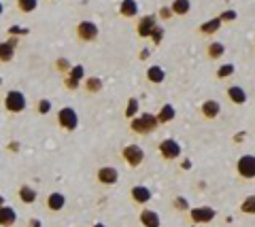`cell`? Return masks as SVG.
Here are the masks:
<instances>
[{
	"label": "cell",
	"mask_w": 255,
	"mask_h": 227,
	"mask_svg": "<svg viewBox=\"0 0 255 227\" xmlns=\"http://www.w3.org/2000/svg\"><path fill=\"white\" fill-rule=\"evenodd\" d=\"M157 125H159L157 115H153V113H140V115H136V117H132V121H130L132 132H136V134H140V136L155 132Z\"/></svg>",
	"instance_id": "1"
},
{
	"label": "cell",
	"mask_w": 255,
	"mask_h": 227,
	"mask_svg": "<svg viewBox=\"0 0 255 227\" xmlns=\"http://www.w3.org/2000/svg\"><path fill=\"white\" fill-rule=\"evenodd\" d=\"M26 106H28V98H26V93H21L19 89H11L4 96V108L9 113H13V115L23 113L26 111Z\"/></svg>",
	"instance_id": "2"
},
{
	"label": "cell",
	"mask_w": 255,
	"mask_h": 227,
	"mask_svg": "<svg viewBox=\"0 0 255 227\" xmlns=\"http://www.w3.org/2000/svg\"><path fill=\"white\" fill-rule=\"evenodd\" d=\"M122 159L128 163L130 168H138L142 161H145V149L140 145L132 143V145H126L122 149Z\"/></svg>",
	"instance_id": "3"
},
{
	"label": "cell",
	"mask_w": 255,
	"mask_h": 227,
	"mask_svg": "<svg viewBox=\"0 0 255 227\" xmlns=\"http://www.w3.org/2000/svg\"><path fill=\"white\" fill-rule=\"evenodd\" d=\"M58 125L62 130H66V132H73L79 128V115L75 108H70V106H64L58 111Z\"/></svg>",
	"instance_id": "4"
},
{
	"label": "cell",
	"mask_w": 255,
	"mask_h": 227,
	"mask_svg": "<svg viewBox=\"0 0 255 227\" xmlns=\"http://www.w3.org/2000/svg\"><path fill=\"white\" fill-rule=\"evenodd\" d=\"M98 32H100L98 26L90 19H83L77 23V38L81 43H94L96 38H98Z\"/></svg>",
	"instance_id": "5"
},
{
	"label": "cell",
	"mask_w": 255,
	"mask_h": 227,
	"mask_svg": "<svg viewBox=\"0 0 255 227\" xmlns=\"http://www.w3.org/2000/svg\"><path fill=\"white\" fill-rule=\"evenodd\" d=\"M157 151H159V155H162L166 161H174V159L181 157V145H179L174 138L162 140V143H159V147H157Z\"/></svg>",
	"instance_id": "6"
},
{
	"label": "cell",
	"mask_w": 255,
	"mask_h": 227,
	"mask_svg": "<svg viewBox=\"0 0 255 227\" xmlns=\"http://www.w3.org/2000/svg\"><path fill=\"white\" fill-rule=\"evenodd\" d=\"M236 172H238V176L241 178H245V181L255 178V157L253 155H243V157H238Z\"/></svg>",
	"instance_id": "7"
},
{
	"label": "cell",
	"mask_w": 255,
	"mask_h": 227,
	"mask_svg": "<svg viewBox=\"0 0 255 227\" xmlns=\"http://www.w3.org/2000/svg\"><path fill=\"white\" fill-rule=\"evenodd\" d=\"M83 76H85V68H83L81 64L70 66V70L66 73V76H64V87L70 89V91H75V89L79 87V85H81Z\"/></svg>",
	"instance_id": "8"
},
{
	"label": "cell",
	"mask_w": 255,
	"mask_h": 227,
	"mask_svg": "<svg viewBox=\"0 0 255 227\" xmlns=\"http://www.w3.org/2000/svg\"><path fill=\"white\" fill-rule=\"evenodd\" d=\"M189 217L194 223H211L217 217V210L211 206H196V208H189Z\"/></svg>",
	"instance_id": "9"
},
{
	"label": "cell",
	"mask_w": 255,
	"mask_h": 227,
	"mask_svg": "<svg viewBox=\"0 0 255 227\" xmlns=\"http://www.w3.org/2000/svg\"><path fill=\"white\" fill-rule=\"evenodd\" d=\"M96 178H98L100 185L111 187V185H115V183L119 181V172H117V168H113V166H100L98 172H96Z\"/></svg>",
	"instance_id": "10"
},
{
	"label": "cell",
	"mask_w": 255,
	"mask_h": 227,
	"mask_svg": "<svg viewBox=\"0 0 255 227\" xmlns=\"http://www.w3.org/2000/svg\"><path fill=\"white\" fill-rule=\"evenodd\" d=\"M155 26H157V17H155V15H145V17H140L138 23H136V34L140 38H149L151 32L155 30Z\"/></svg>",
	"instance_id": "11"
},
{
	"label": "cell",
	"mask_w": 255,
	"mask_h": 227,
	"mask_svg": "<svg viewBox=\"0 0 255 227\" xmlns=\"http://www.w3.org/2000/svg\"><path fill=\"white\" fill-rule=\"evenodd\" d=\"M200 113L204 119H217L219 113H221V104L217 100H204L202 106H200Z\"/></svg>",
	"instance_id": "12"
},
{
	"label": "cell",
	"mask_w": 255,
	"mask_h": 227,
	"mask_svg": "<svg viewBox=\"0 0 255 227\" xmlns=\"http://www.w3.org/2000/svg\"><path fill=\"white\" fill-rule=\"evenodd\" d=\"M17 223V213H15V208L2 204L0 206V227H13Z\"/></svg>",
	"instance_id": "13"
},
{
	"label": "cell",
	"mask_w": 255,
	"mask_h": 227,
	"mask_svg": "<svg viewBox=\"0 0 255 227\" xmlns=\"http://www.w3.org/2000/svg\"><path fill=\"white\" fill-rule=\"evenodd\" d=\"M226 93H228L230 102L236 104V106H243V104L247 102V91L241 87V85H230Z\"/></svg>",
	"instance_id": "14"
},
{
	"label": "cell",
	"mask_w": 255,
	"mask_h": 227,
	"mask_svg": "<svg viewBox=\"0 0 255 227\" xmlns=\"http://www.w3.org/2000/svg\"><path fill=\"white\" fill-rule=\"evenodd\" d=\"M130 195H132V200L136 202V204H147L153 193H151V189H149V187H145V185H134Z\"/></svg>",
	"instance_id": "15"
},
{
	"label": "cell",
	"mask_w": 255,
	"mask_h": 227,
	"mask_svg": "<svg viewBox=\"0 0 255 227\" xmlns=\"http://www.w3.org/2000/svg\"><path fill=\"white\" fill-rule=\"evenodd\" d=\"M138 219H140L142 227H162V219H159V215L155 213V210H151V208L142 210Z\"/></svg>",
	"instance_id": "16"
},
{
	"label": "cell",
	"mask_w": 255,
	"mask_h": 227,
	"mask_svg": "<svg viewBox=\"0 0 255 227\" xmlns=\"http://www.w3.org/2000/svg\"><path fill=\"white\" fill-rule=\"evenodd\" d=\"M64 206H66V198H64V193L53 191V193L47 195V208H49L51 213H60Z\"/></svg>",
	"instance_id": "17"
},
{
	"label": "cell",
	"mask_w": 255,
	"mask_h": 227,
	"mask_svg": "<svg viewBox=\"0 0 255 227\" xmlns=\"http://www.w3.org/2000/svg\"><path fill=\"white\" fill-rule=\"evenodd\" d=\"M15 45H17V41H15V38L0 43V62L9 64V62L15 58Z\"/></svg>",
	"instance_id": "18"
},
{
	"label": "cell",
	"mask_w": 255,
	"mask_h": 227,
	"mask_svg": "<svg viewBox=\"0 0 255 227\" xmlns=\"http://www.w3.org/2000/svg\"><path fill=\"white\" fill-rule=\"evenodd\" d=\"M17 195H19V200L23 202V204H34V202L38 200V191L34 189V187H30V185H21Z\"/></svg>",
	"instance_id": "19"
},
{
	"label": "cell",
	"mask_w": 255,
	"mask_h": 227,
	"mask_svg": "<svg viewBox=\"0 0 255 227\" xmlns=\"http://www.w3.org/2000/svg\"><path fill=\"white\" fill-rule=\"evenodd\" d=\"M119 15H122V17H136L138 2L136 0H122V4H119Z\"/></svg>",
	"instance_id": "20"
},
{
	"label": "cell",
	"mask_w": 255,
	"mask_h": 227,
	"mask_svg": "<svg viewBox=\"0 0 255 227\" xmlns=\"http://www.w3.org/2000/svg\"><path fill=\"white\" fill-rule=\"evenodd\" d=\"M164 79H166V70H164L162 66L153 64V66L147 68V81H149V83L159 85V83H164Z\"/></svg>",
	"instance_id": "21"
},
{
	"label": "cell",
	"mask_w": 255,
	"mask_h": 227,
	"mask_svg": "<svg viewBox=\"0 0 255 227\" xmlns=\"http://www.w3.org/2000/svg\"><path fill=\"white\" fill-rule=\"evenodd\" d=\"M174 117H177V111H174V106H172V104H164V106L157 111V121H159V125L170 123Z\"/></svg>",
	"instance_id": "22"
},
{
	"label": "cell",
	"mask_w": 255,
	"mask_h": 227,
	"mask_svg": "<svg viewBox=\"0 0 255 227\" xmlns=\"http://www.w3.org/2000/svg\"><path fill=\"white\" fill-rule=\"evenodd\" d=\"M221 19L219 17H213V19H209V21H204L202 26H200V34H204V36H209V34H215L217 30L221 28Z\"/></svg>",
	"instance_id": "23"
},
{
	"label": "cell",
	"mask_w": 255,
	"mask_h": 227,
	"mask_svg": "<svg viewBox=\"0 0 255 227\" xmlns=\"http://www.w3.org/2000/svg\"><path fill=\"white\" fill-rule=\"evenodd\" d=\"M170 9H172L174 15H179V17H181V15H187L191 11V2H189V0H172Z\"/></svg>",
	"instance_id": "24"
},
{
	"label": "cell",
	"mask_w": 255,
	"mask_h": 227,
	"mask_svg": "<svg viewBox=\"0 0 255 227\" xmlns=\"http://www.w3.org/2000/svg\"><path fill=\"white\" fill-rule=\"evenodd\" d=\"M223 53H226V45L223 43H211L209 47H206V56H209L211 60H219Z\"/></svg>",
	"instance_id": "25"
},
{
	"label": "cell",
	"mask_w": 255,
	"mask_h": 227,
	"mask_svg": "<svg viewBox=\"0 0 255 227\" xmlns=\"http://www.w3.org/2000/svg\"><path fill=\"white\" fill-rule=\"evenodd\" d=\"M102 89V79L98 76H90V79H85V91L87 93H98Z\"/></svg>",
	"instance_id": "26"
},
{
	"label": "cell",
	"mask_w": 255,
	"mask_h": 227,
	"mask_svg": "<svg viewBox=\"0 0 255 227\" xmlns=\"http://www.w3.org/2000/svg\"><path fill=\"white\" fill-rule=\"evenodd\" d=\"M17 9L21 13H34L38 9V0H17Z\"/></svg>",
	"instance_id": "27"
},
{
	"label": "cell",
	"mask_w": 255,
	"mask_h": 227,
	"mask_svg": "<svg viewBox=\"0 0 255 227\" xmlns=\"http://www.w3.org/2000/svg\"><path fill=\"white\" fill-rule=\"evenodd\" d=\"M241 213L255 215V195H247V198L241 202Z\"/></svg>",
	"instance_id": "28"
},
{
	"label": "cell",
	"mask_w": 255,
	"mask_h": 227,
	"mask_svg": "<svg viewBox=\"0 0 255 227\" xmlns=\"http://www.w3.org/2000/svg\"><path fill=\"white\" fill-rule=\"evenodd\" d=\"M138 100L136 98H132L130 102H128V106H126V111H124V115L128 117V119H132V117H136L138 115Z\"/></svg>",
	"instance_id": "29"
},
{
	"label": "cell",
	"mask_w": 255,
	"mask_h": 227,
	"mask_svg": "<svg viewBox=\"0 0 255 227\" xmlns=\"http://www.w3.org/2000/svg\"><path fill=\"white\" fill-rule=\"evenodd\" d=\"M234 64H221L217 68V79H228V76H232L234 75Z\"/></svg>",
	"instance_id": "30"
},
{
	"label": "cell",
	"mask_w": 255,
	"mask_h": 227,
	"mask_svg": "<svg viewBox=\"0 0 255 227\" xmlns=\"http://www.w3.org/2000/svg\"><path fill=\"white\" fill-rule=\"evenodd\" d=\"M172 206L183 213V210H189V202H187L185 198H174V200H172Z\"/></svg>",
	"instance_id": "31"
},
{
	"label": "cell",
	"mask_w": 255,
	"mask_h": 227,
	"mask_svg": "<svg viewBox=\"0 0 255 227\" xmlns=\"http://www.w3.org/2000/svg\"><path fill=\"white\" fill-rule=\"evenodd\" d=\"M36 111L41 113V115H47L51 111V102L49 100H38V104H36Z\"/></svg>",
	"instance_id": "32"
},
{
	"label": "cell",
	"mask_w": 255,
	"mask_h": 227,
	"mask_svg": "<svg viewBox=\"0 0 255 227\" xmlns=\"http://www.w3.org/2000/svg\"><path fill=\"white\" fill-rule=\"evenodd\" d=\"M55 68H58L60 73H64V75H66L68 70H70V64H68V60H66V58H60L58 62H55Z\"/></svg>",
	"instance_id": "33"
},
{
	"label": "cell",
	"mask_w": 255,
	"mask_h": 227,
	"mask_svg": "<svg viewBox=\"0 0 255 227\" xmlns=\"http://www.w3.org/2000/svg\"><path fill=\"white\" fill-rule=\"evenodd\" d=\"M151 38H153V43H155V45H159V43H162V38H164V30L159 28V26H155V30L151 32Z\"/></svg>",
	"instance_id": "34"
},
{
	"label": "cell",
	"mask_w": 255,
	"mask_h": 227,
	"mask_svg": "<svg viewBox=\"0 0 255 227\" xmlns=\"http://www.w3.org/2000/svg\"><path fill=\"white\" fill-rule=\"evenodd\" d=\"M219 19H221V21H234V19H236V11H223V13L219 15Z\"/></svg>",
	"instance_id": "35"
},
{
	"label": "cell",
	"mask_w": 255,
	"mask_h": 227,
	"mask_svg": "<svg viewBox=\"0 0 255 227\" xmlns=\"http://www.w3.org/2000/svg\"><path fill=\"white\" fill-rule=\"evenodd\" d=\"M172 9H170V6H162V9H159V17H162V19H172Z\"/></svg>",
	"instance_id": "36"
},
{
	"label": "cell",
	"mask_w": 255,
	"mask_h": 227,
	"mask_svg": "<svg viewBox=\"0 0 255 227\" xmlns=\"http://www.w3.org/2000/svg\"><path fill=\"white\" fill-rule=\"evenodd\" d=\"M9 34H17V36H21V34H28V30H23V28H17V26H13V28L9 30Z\"/></svg>",
	"instance_id": "37"
},
{
	"label": "cell",
	"mask_w": 255,
	"mask_h": 227,
	"mask_svg": "<svg viewBox=\"0 0 255 227\" xmlns=\"http://www.w3.org/2000/svg\"><path fill=\"white\" fill-rule=\"evenodd\" d=\"M30 227H43V225H41L38 219H30Z\"/></svg>",
	"instance_id": "38"
},
{
	"label": "cell",
	"mask_w": 255,
	"mask_h": 227,
	"mask_svg": "<svg viewBox=\"0 0 255 227\" xmlns=\"http://www.w3.org/2000/svg\"><path fill=\"white\" fill-rule=\"evenodd\" d=\"M243 136H245V132H238V134H236V143H241Z\"/></svg>",
	"instance_id": "39"
},
{
	"label": "cell",
	"mask_w": 255,
	"mask_h": 227,
	"mask_svg": "<svg viewBox=\"0 0 255 227\" xmlns=\"http://www.w3.org/2000/svg\"><path fill=\"white\" fill-rule=\"evenodd\" d=\"M140 58L145 60V58H149V49H142V53H140Z\"/></svg>",
	"instance_id": "40"
},
{
	"label": "cell",
	"mask_w": 255,
	"mask_h": 227,
	"mask_svg": "<svg viewBox=\"0 0 255 227\" xmlns=\"http://www.w3.org/2000/svg\"><path fill=\"white\" fill-rule=\"evenodd\" d=\"M2 13H4V4H2V0H0V17H2Z\"/></svg>",
	"instance_id": "41"
},
{
	"label": "cell",
	"mask_w": 255,
	"mask_h": 227,
	"mask_svg": "<svg viewBox=\"0 0 255 227\" xmlns=\"http://www.w3.org/2000/svg\"><path fill=\"white\" fill-rule=\"evenodd\" d=\"M92 227H107V225H105V223H94Z\"/></svg>",
	"instance_id": "42"
},
{
	"label": "cell",
	"mask_w": 255,
	"mask_h": 227,
	"mask_svg": "<svg viewBox=\"0 0 255 227\" xmlns=\"http://www.w3.org/2000/svg\"><path fill=\"white\" fill-rule=\"evenodd\" d=\"M4 204V198H2V195H0V206H2Z\"/></svg>",
	"instance_id": "43"
},
{
	"label": "cell",
	"mask_w": 255,
	"mask_h": 227,
	"mask_svg": "<svg viewBox=\"0 0 255 227\" xmlns=\"http://www.w3.org/2000/svg\"><path fill=\"white\" fill-rule=\"evenodd\" d=\"M0 83H2V76H0Z\"/></svg>",
	"instance_id": "44"
}]
</instances>
